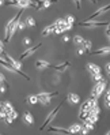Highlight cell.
<instances>
[{"instance_id": "37", "label": "cell", "mask_w": 110, "mask_h": 135, "mask_svg": "<svg viewBox=\"0 0 110 135\" xmlns=\"http://www.w3.org/2000/svg\"><path fill=\"white\" fill-rule=\"evenodd\" d=\"M3 4H6V2H3V0H0V6H3Z\"/></svg>"}, {"instance_id": "36", "label": "cell", "mask_w": 110, "mask_h": 135, "mask_svg": "<svg viewBox=\"0 0 110 135\" xmlns=\"http://www.w3.org/2000/svg\"><path fill=\"white\" fill-rule=\"evenodd\" d=\"M105 107H106V108H110V102H109V101H105Z\"/></svg>"}, {"instance_id": "35", "label": "cell", "mask_w": 110, "mask_h": 135, "mask_svg": "<svg viewBox=\"0 0 110 135\" xmlns=\"http://www.w3.org/2000/svg\"><path fill=\"white\" fill-rule=\"evenodd\" d=\"M105 68H106V73H107V74H110V64H109V63L106 64V67H105Z\"/></svg>"}, {"instance_id": "9", "label": "cell", "mask_w": 110, "mask_h": 135, "mask_svg": "<svg viewBox=\"0 0 110 135\" xmlns=\"http://www.w3.org/2000/svg\"><path fill=\"white\" fill-rule=\"evenodd\" d=\"M109 8H110V6H105V7H102V8H101V10H98V11H97L95 14H94V15H92V17H90V18H88L87 21H86V22H90V21H91L92 18H95V17H98V15H102V14H103V12H106V11H109Z\"/></svg>"}, {"instance_id": "11", "label": "cell", "mask_w": 110, "mask_h": 135, "mask_svg": "<svg viewBox=\"0 0 110 135\" xmlns=\"http://www.w3.org/2000/svg\"><path fill=\"white\" fill-rule=\"evenodd\" d=\"M80 130H82L80 124H74V126H71L68 128V132L69 134H77V132H80Z\"/></svg>"}, {"instance_id": "7", "label": "cell", "mask_w": 110, "mask_h": 135, "mask_svg": "<svg viewBox=\"0 0 110 135\" xmlns=\"http://www.w3.org/2000/svg\"><path fill=\"white\" fill-rule=\"evenodd\" d=\"M87 70L90 71L91 74H101V68H99V66L94 64V63H88V64H87Z\"/></svg>"}, {"instance_id": "32", "label": "cell", "mask_w": 110, "mask_h": 135, "mask_svg": "<svg viewBox=\"0 0 110 135\" xmlns=\"http://www.w3.org/2000/svg\"><path fill=\"white\" fill-rule=\"evenodd\" d=\"M105 101H110V91L106 90V96H105Z\"/></svg>"}, {"instance_id": "20", "label": "cell", "mask_w": 110, "mask_h": 135, "mask_svg": "<svg viewBox=\"0 0 110 135\" xmlns=\"http://www.w3.org/2000/svg\"><path fill=\"white\" fill-rule=\"evenodd\" d=\"M49 131H54V132H60V134H69L68 130H64V128H56V127H50Z\"/></svg>"}, {"instance_id": "24", "label": "cell", "mask_w": 110, "mask_h": 135, "mask_svg": "<svg viewBox=\"0 0 110 135\" xmlns=\"http://www.w3.org/2000/svg\"><path fill=\"white\" fill-rule=\"evenodd\" d=\"M92 78H94V81H95V82H101L102 79H103V76H102L101 74H92Z\"/></svg>"}, {"instance_id": "31", "label": "cell", "mask_w": 110, "mask_h": 135, "mask_svg": "<svg viewBox=\"0 0 110 135\" xmlns=\"http://www.w3.org/2000/svg\"><path fill=\"white\" fill-rule=\"evenodd\" d=\"M23 44H25V45H30V44H31V40H30V37H26L25 40H23Z\"/></svg>"}, {"instance_id": "23", "label": "cell", "mask_w": 110, "mask_h": 135, "mask_svg": "<svg viewBox=\"0 0 110 135\" xmlns=\"http://www.w3.org/2000/svg\"><path fill=\"white\" fill-rule=\"evenodd\" d=\"M65 19V23H68V25H74V22H75V18L72 17V15H68L67 18H64Z\"/></svg>"}, {"instance_id": "3", "label": "cell", "mask_w": 110, "mask_h": 135, "mask_svg": "<svg viewBox=\"0 0 110 135\" xmlns=\"http://www.w3.org/2000/svg\"><path fill=\"white\" fill-rule=\"evenodd\" d=\"M60 108H61V105H59V107H57V108L54 109L53 112H52V113L49 115V117L46 119V122H45V123H44V124L41 126V130H44V128H45L46 126H48V124H50V123H52V120H53V119H54V116H56V113L59 112V109H60Z\"/></svg>"}, {"instance_id": "8", "label": "cell", "mask_w": 110, "mask_h": 135, "mask_svg": "<svg viewBox=\"0 0 110 135\" xmlns=\"http://www.w3.org/2000/svg\"><path fill=\"white\" fill-rule=\"evenodd\" d=\"M68 101L71 102V104H79L80 97L77 96V94H75V93H69L68 94Z\"/></svg>"}, {"instance_id": "18", "label": "cell", "mask_w": 110, "mask_h": 135, "mask_svg": "<svg viewBox=\"0 0 110 135\" xmlns=\"http://www.w3.org/2000/svg\"><path fill=\"white\" fill-rule=\"evenodd\" d=\"M67 67H69V61H65V63H62V64L57 66V67H53L54 70H57V71H64Z\"/></svg>"}, {"instance_id": "29", "label": "cell", "mask_w": 110, "mask_h": 135, "mask_svg": "<svg viewBox=\"0 0 110 135\" xmlns=\"http://www.w3.org/2000/svg\"><path fill=\"white\" fill-rule=\"evenodd\" d=\"M86 52H87V51H86V49L83 48V46H80V48L77 49V55H80V56H82V55H84Z\"/></svg>"}, {"instance_id": "22", "label": "cell", "mask_w": 110, "mask_h": 135, "mask_svg": "<svg viewBox=\"0 0 110 135\" xmlns=\"http://www.w3.org/2000/svg\"><path fill=\"white\" fill-rule=\"evenodd\" d=\"M72 40H74V42H75V44H77V45H82V44H83V41H84V38H83V37H80V36H75Z\"/></svg>"}, {"instance_id": "30", "label": "cell", "mask_w": 110, "mask_h": 135, "mask_svg": "<svg viewBox=\"0 0 110 135\" xmlns=\"http://www.w3.org/2000/svg\"><path fill=\"white\" fill-rule=\"evenodd\" d=\"M7 89V85H0V94H4Z\"/></svg>"}, {"instance_id": "28", "label": "cell", "mask_w": 110, "mask_h": 135, "mask_svg": "<svg viewBox=\"0 0 110 135\" xmlns=\"http://www.w3.org/2000/svg\"><path fill=\"white\" fill-rule=\"evenodd\" d=\"M4 120H6V123H7V124H12V122H14V119H12V117H11L10 115H7V116H6V119H4Z\"/></svg>"}, {"instance_id": "16", "label": "cell", "mask_w": 110, "mask_h": 135, "mask_svg": "<svg viewBox=\"0 0 110 135\" xmlns=\"http://www.w3.org/2000/svg\"><path fill=\"white\" fill-rule=\"evenodd\" d=\"M109 52H110V48L109 46H105V48H101L95 52H91V55H107Z\"/></svg>"}, {"instance_id": "33", "label": "cell", "mask_w": 110, "mask_h": 135, "mask_svg": "<svg viewBox=\"0 0 110 135\" xmlns=\"http://www.w3.org/2000/svg\"><path fill=\"white\" fill-rule=\"evenodd\" d=\"M69 40H71V37H68V36H62V41H64V42H68Z\"/></svg>"}, {"instance_id": "19", "label": "cell", "mask_w": 110, "mask_h": 135, "mask_svg": "<svg viewBox=\"0 0 110 135\" xmlns=\"http://www.w3.org/2000/svg\"><path fill=\"white\" fill-rule=\"evenodd\" d=\"M26 101L29 102V104H37V102H38V97L37 96H29L27 98H26Z\"/></svg>"}, {"instance_id": "39", "label": "cell", "mask_w": 110, "mask_h": 135, "mask_svg": "<svg viewBox=\"0 0 110 135\" xmlns=\"http://www.w3.org/2000/svg\"><path fill=\"white\" fill-rule=\"evenodd\" d=\"M0 85H2V82H0Z\"/></svg>"}, {"instance_id": "15", "label": "cell", "mask_w": 110, "mask_h": 135, "mask_svg": "<svg viewBox=\"0 0 110 135\" xmlns=\"http://www.w3.org/2000/svg\"><path fill=\"white\" fill-rule=\"evenodd\" d=\"M12 109H14V105L11 104V101H6V102H3V110H6L7 113H10Z\"/></svg>"}, {"instance_id": "14", "label": "cell", "mask_w": 110, "mask_h": 135, "mask_svg": "<svg viewBox=\"0 0 110 135\" xmlns=\"http://www.w3.org/2000/svg\"><path fill=\"white\" fill-rule=\"evenodd\" d=\"M23 119H25V122L27 123V124H34V117H33V115H31L30 112H26L25 113V116H23Z\"/></svg>"}, {"instance_id": "4", "label": "cell", "mask_w": 110, "mask_h": 135, "mask_svg": "<svg viewBox=\"0 0 110 135\" xmlns=\"http://www.w3.org/2000/svg\"><path fill=\"white\" fill-rule=\"evenodd\" d=\"M40 46H42V45H41V44H38L37 46H31V48L26 49L25 52H23V53L20 55V60H22V59H25V57H27V56H30V55H33V53H34V52H35L38 48H40Z\"/></svg>"}, {"instance_id": "6", "label": "cell", "mask_w": 110, "mask_h": 135, "mask_svg": "<svg viewBox=\"0 0 110 135\" xmlns=\"http://www.w3.org/2000/svg\"><path fill=\"white\" fill-rule=\"evenodd\" d=\"M79 25L86 26V27H97V26H102V25H107V23L106 22H82Z\"/></svg>"}, {"instance_id": "2", "label": "cell", "mask_w": 110, "mask_h": 135, "mask_svg": "<svg viewBox=\"0 0 110 135\" xmlns=\"http://www.w3.org/2000/svg\"><path fill=\"white\" fill-rule=\"evenodd\" d=\"M0 64H2L3 67H6L7 70H10V71H14V73H17V74H20L22 76H25L26 79H30V78H29V76H27L26 74H23V73H22L20 70H18V68H15V67H14V66L11 64V63H8V61H6V60H2V59H0Z\"/></svg>"}, {"instance_id": "12", "label": "cell", "mask_w": 110, "mask_h": 135, "mask_svg": "<svg viewBox=\"0 0 110 135\" xmlns=\"http://www.w3.org/2000/svg\"><path fill=\"white\" fill-rule=\"evenodd\" d=\"M53 96H45V97H38V102H41L42 105H49L50 104V98Z\"/></svg>"}, {"instance_id": "40", "label": "cell", "mask_w": 110, "mask_h": 135, "mask_svg": "<svg viewBox=\"0 0 110 135\" xmlns=\"http://www.w3.org/2000/svg\"><path fill=\"white\" fill-rule=\"evenodd\" d=\"M0 104H2V102H0Z\"/></svg>"}, {"instance_id": "25", "label": "cell", "mask_w": 110, "mask_h": 135, "mask_svg": "<svg viewBox=\"0 0 110 135\" xmlns=\"http://www.w3.org/2000/svg\"><path fill=\"white\" fill-rule=\"evenodd\" d=\"M41 3H42V7H44V8H48V7L52 6V2H50V0H45V2H41Z\"/></svg>"}, {"instance_id": "26", "label": "cell", "mask_w": 110, "mask_h": 135, "mask_svg": "<svg viewBox=\"0 0 110 135\" xmlns=\"http://www.w3.org/2000/svg\"><path fill=\"white\" fill-rule=\"evenodd\" d=\"M18 29H19V30H25V29H26V23H25V22H22V21L19 19V23H18Z\"/></svg>"}, {"instance_id": "27", "label": "cell", "mask_w": 110, "mask_h": 135, "mask_svg": "<svg viewBox=\"0 0 110 135\" xmlns=\"http://www.w3.org/2000/svg\"><path fill=\"white\" fill-rule=\"evenodd\" d=\"M7 115H10V116H11L12 119H17V117H18V112H17V110H15V109H12L11 112H10V113H7Z\"/></svg>"}, {"instance_id": "17", "label": "cell", "mask_w": 110, "mask_h": 135, "mask_svg": "<svg viewBox=\"0 0 110 135\" xmlns=\"http://www.w3.org/2000/svg\"><path fill=\"white\" fill-rule=\"evenodd\" d=\"M25 23H26V26H29V27H34L35 26V21H34L33 17H27L26 21H25Z\"/></svg>"}, {"instance_id": "13", "label": "cell", "mask_w": 110, "mask_h": 135, "mask_svg": "<svg viewBox=\"0 0 110 135\" xmlns=\"http://www.w3.org/2000/svg\"><path fill=\"white\" fill-rule=\"evenodd\" d=\"M35 64H37V67H41V68H44V67H45V68H53V66L50 64V63L44 61V60H38Z\"/></svg>"}, {"instance_id": "1", "label": "cell", "mask_w": 110, "mask_h": 135, "mask_svg": "<svg viewBox=\"0 0 110 135\" xmlns=\"http://www.w3.org/2000/svg\"><path fill=\"white\" fill-rule=\"evenodd\" d=\"M105 87H106V81H105V79H102L101 82H97V85L94 86V89L91 91V96L94 98H98L101 94H102V91L105 90Z\"/></svg>"}, {"instance_id": "38", "label": "cell", "mask_w": 110, "mask_h": 135, "mask_svg": "<svg viewBox=\"0 0 110 135\" xmlns=\"http://www.w3.org/2000/svg\"><path fill=\"white\" fill-rule=\"evenodd\" d=\"M0 48H3V42L2 41H0Z\"/></svg>"}, {"instance_id": "10", "label": "cell", "mask_w": 110, "mask_h": 135, "mask_svg": "<svg viewBox=\"0 0 110 135\" xmlns=\"http://www.w3.org/2000/svg\"><path fill=\"white\" fill-rule=\"evenodd\" d=\"M56 31V25H50V26H48L46 29H44L42 30V36H49V34H52V33H54Z\"/></svg>"}, {"instance_id": "5", "label": "cell", "mask_w": 110, "mask_h": 135, "mask_svg": "<svg viewBox=\"0 0 110 135\" xmlns=\"http://www.w3.org/2000/svg\"><path fill=\"white\" fill-rule=\"evenodd\" d=\"M3 55H4V57H6V61H8V63H11V64L15 67V68H22V63L20 61H18V60H15V59H12V57H10L8 56V55H7V53H4L3 52Z\"/></svg>"}, {"instance_id": "21", "label": "cell", "mask_w": 110, "mask_h": 135, "mask_svg": "<svg viewBox=\"0 0 110 135\" xmlns=\"http://www.w3.org/2000/svg\"><path fill=\"white\" fill-rule=\"evenodd\" d=\"M82 46H83V48L86 49V51H90L91 49V41H88V40H84V41H83V44H82Z\"/></svg>"}, {"instance_id": "34", "label": "cell", "mask_w": 110, "mask_h": 135, "mask_svg": "<svg viewBox=\"0 0 110 135\" xmlns=\"http://www.w3.org/2000/svg\"><path fill=\"white\" fill-rule=\"evenodd\" d=\"M0 82H2V83H4V82H6V78H4V75H3L2 73H0Z\"/></svg>"}]
</instances>
